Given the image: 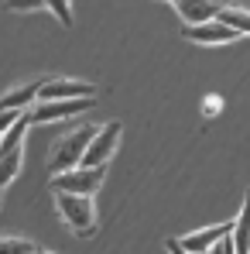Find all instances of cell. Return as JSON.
Returning a JSON list of instances; mask_svg holds the SVG:
<instances>
[{"instance_id":"cell-21","label":"cell","mask_w":250,"mask_h":254,"mask_svg":"<svg viewBox=\"0 0 250 254\" xmlns=\"http://www.w3.org/2000/svg\"><path fill=\"white\" fill-rule=\"evenodd\" d=\"M38 254H42V251H38Z\"/></svg>"},{"instance_id":"cell-6","label":"cell","mask_w":250,"mask_h":254,"mask_svg":"<svg viewBox=\"0 0 250 254\" xmlns=\"http://www.w3.org/2000/svg\"><path fill=\"white\" fill-rule=\"evenodd\" d=\"M182 35L189 42H199V45H230L240 38V31H233L230 24H223L219 17L216 21H206V24H185Z\"/></svg>"},{"instance_id":"cell-17","label":"cell","mask_w":250,"mask_h":254,"mask_svg":"<svg viewBox=\"0 0 250 254\" xmlns=\"http://www.w3.org/2000/svg\"><path fill=\"white\" fill-rule=\"evenodd\" d=\"M24 114H31V110H3V114H0V130L14 127L17 121H21V117H24Z\"/></svg>"},{"instance_id":"cell-14","label":"cell","mask_w":250,"mask_h":254,"mask_svg":"<svg viewBox=\"0 0 250 254\" xmlns=\"http://www.w3.org/2000/svg\"><path fill=\"white\" fill-rule=\"evenodd\" d=\"M0 254H38V248L28 237H3L0 241Z\"/></svg>"},{"instance_id":"cell-2","label":"cell","mask_w":250,"mask_h":254,"mask_svg":"<svg viewBox=\"0 0 250 254\" xmlns=\"http://www.w3.org/2000/svg\"><path fill=\"white\" fill-rule=\"evenodd\" d=\"M55 206L62 213L65 227L89 237L96 230V210H93V196H76V192H55Z\"/></svg>"},{"instance_id":"cell-8","label":"cell","mask_w":250,"mask_h":254,"mask_svg":"<svg viewBox=\"0 0 250 254\" xmlns=\"http://www.w3.org/2000/svg\"><path fill=\"white\" fill-rule=\"evenodd\" d=\"M233 223H237V220H226V223H216V227H206V230H196V234L178 237V241H182V248H189V251L209 254L219 241H223V237H230V234H233Z\"/></svg>"},{"instance_id":"cell-15","label":"cell","mask_w":250,"mask_h":254,"mask_svg":"<svg viewBox=\"0 0 250 254\" xmlns=\"http://www.w3.org/2000/svg\"><path fill=\"white\" fill-rule=\"evenodd\" d=\"M48 3V10L62 21V28H72V3L69 0H45Z\"/></svg>"},{"instance_id":"cell-9","label":"cell","mask_w":250,"mask_h":254,"mask_svg":"<svg viewBox=\"0 0 250 254\" xmlns=\"http://www.w3.org/2000/svg\"><path fill=\"white\" fill-rule=\"evenodd\" d=\"M42 86H45V79H35V83H24L17 89H7L0 96V107L3 110H31L38 103V96H42Z\"/></svg>"},{"instance_id":"cell-5","label":"cell","mask_w":250,"mask_h":254,"mask_svg":"<svg viewBox=\"0 0 250 254\" xmlns=\"http://www.w3.org/2000/svg\"><path fill=\"white\" fill-rule=\"evenodd\" d=\"M117 144H120V124L113 121V124H106L96 137H93V144H89V151H86L83 165H89V169L106 165V162L117 155Z\"/></svg>"},{"instance_id":"cell-1","label":"cell","mask_w":250,"mask_h":254,"mask_svg":"<svg viewBox=\"0 0 250 254\" xmlns=\"http://www.w3.org/2000/svg\"><path fill=\"white\" fill-rule=\"evenodd\" d=\"M96 134H100V130H96V124H79L72 134H65V137L55 144L51 158H48V172H51V175H62V172L79 169Z\"/></svg>"},{"instance_id":"cell-16","label":"cell","mask_w":250,"mask_h":254,"mask_svg":"<svg viewBox=\"0 0 250 254\" xmlns=\"http://www.w3.org/2000/svg\"><path fill=\"white\" fill-rule=\"evenodd\" d=\"M3 7H7V10H42L48 3H45V0H3Z\"/></svg>"},{"instance_id":"cell-3","label":"cell","mask_w":250,"mask_h":254,"mask_svg":"<svg viewBox=\"0 0 250 254\" xmlns=\"http://www.w3.org/2000/svg\"><path fill=\"white\" fill-rule=\"evenodd\" d=\"M106 179V165H79L72 172H62V175H51V189L55 192H76V196H93Z\"/></svg>"},{"instance_id":"cell-12","label":"cell","mask_w":250,"mask_h":254,"mask_svg":"<svg viewBox=\"0 0 250 254\" xmlns=\"http://www.w3.org/2000/svg\"><path fill=\"white\" fill-rule=\"evenodd\" d=\"M31 124H35L31 114H24L14 127H7V130H3V141H0V151H14V148H21V141H24V134H28V127H31Z\"/></svg>"},{"instance_id":"cell-13","label":"cell","mask_w":250,"mask_h":254,"mask_svg":"<svg viewBox=\"0 0 250 254\" xmlns=\"http://www.w3.org/2000/svg\"><path fill=\"white\" fill-rule=\"evenodd\" d=\"M21 175V148H14V151H3V175H0V186L7 189L14 179Z\"/></svg>"},{"instance_id":"cell-7","label":"cell","mask_w":250,"mask_h":254,"mask_svg":"<svg viewBox=\"0 0 250 254\" xmlns=\"http://www.w3.org/2000/svg\"><path fill=\"white\" fill-rule=\"evenodd\" d=\"M96 93L100 89L93 83H83V79H45L38 103H48V100H83V96H96Z\"/></svg>"},{"instance_id":"cell-4","label":"cell","mask_w":250,"mask_h":254,"mask_svg":"<svg viewBox=\"0 0 250 254\" xmlns=\"http://www.w3.org/2000/svg\"><path fill=\"white\" fill-rule=\"evenodd\" d=\"M96 107V96H83V100H48V103H35L31 107V121L42 124V121H62V117H72V114H86Z\"/></svg>"},{"instance_id":"cell-20","label":"cell","mask_w":250,"mask_h":254,"mask_svg":"<svg viewBox=\"0 0 250 254\" xmlns=\"http://www.w3.org/2000/svg\"><path fill=\"white\" fill-rule=\"evenodd\" d=\"M42 254H51V251H42Z\"/></svg>"},{"instance_id":"cell-10","label":"cell","mask_w":250,"mask_h":254,"mask_svg":"<svg viewBox=\"0 0 250 254\" xmlns=\"http://www.w3.org/2000/svg\"><path fill=\"white\" fill-rule=\"evenodd\" d=\"M233 244H237V254H250V189L244 199V210L233 223Z\"/></svg>"},{"instance_id":"cell-19","label":"cell","mask_w":250,"mask_h":254,"mask_svg":"<svg viewBox=\"0 0 250 254\" xmlns=\"http://www.w3.org/2000/svg\"><path fill=\"white\" fill-rule=\"evenodd\" d=\"M175 7H189V3H230V0H168Z\"/></svg>"},{"instance_id":"cell-18","label":"cell","mask_w":250,"mask_h":254,"mask_svg":"<svg viewBox=\"0 0 250 254\" xmlns=\"http://www.w3.org/2000/svg\"><path fill=\"white\" fill-rule=\"evenodd\" d=\"M165 248H168V254H196V251H189V248H182V241H175V237H168Z\"/></svg>"},{"instance_id":"cell-11","label":"cell","mask_w":250,"mask_h":254,"mask_svg":"<svg viewBox=\"0 0 250 254\" xmlns=\"http://www.w3.org/2000/svg\"><path fill=\"white\" fill-rule=\"evenodd\" d=\"M219 21H223V24H230V28H233V31H240V35H250V10L237 7V3H226V7L219 10Z\"/></svg>"}]
</instances>
